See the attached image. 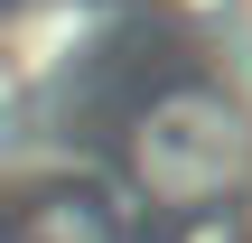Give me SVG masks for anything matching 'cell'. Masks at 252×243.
Returning <instances> with one entry per match:
<instances>
[{
  "label": "cell",
  "mask_w": 252,
  "mask_h": 243,
  "mask_svg": "<svg viewBox=\"0 0 252 243\" xmlns=\"http://www.w3.org/2000/svg\"><path fill=\"white\" fill-rule=\"evenodd\" d=\"M131 159H140L150 197L196 206V197H215V187L243 169V122H234L215 94H159L150 122H140V140H131Z\"/></svg>",
  "instance_id": "obj_1"
},
{
  "label": "cell",
  "mask_w": 252,
  "mask_h": 243,
  "mask_svg": "<svg viewBox=\"0 0 252 243\" xmlns=\"http://www.w3.org/2000/svg\"><path fill=\"white\" fill-rule=\"evenodd\" d=\"M19 243H112V225H103L94 206H75V197H65V206H37V215L19 225Z\"/></svg>",
  "instance_id": "obj_2"
}]
</instances>
